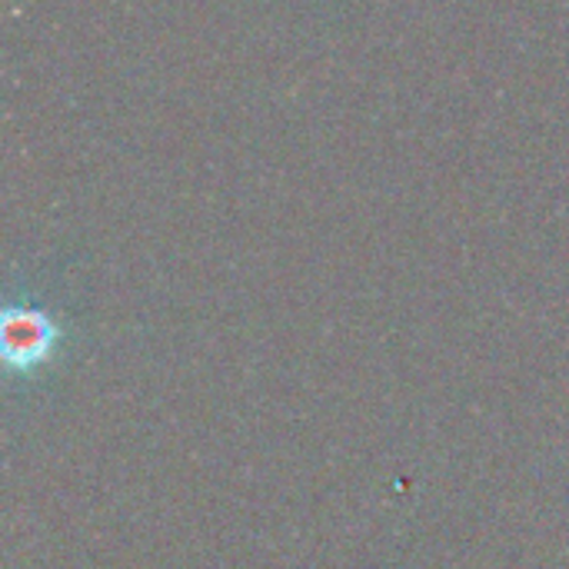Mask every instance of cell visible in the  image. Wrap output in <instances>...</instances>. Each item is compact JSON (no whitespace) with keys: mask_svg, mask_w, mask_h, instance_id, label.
Segmentation results:
<instances>
[{"mask_svg":"<svg viewBox=\"0 0 569 569\" xmlns=\"http://www.w3.org/2000/svg\"><path fill=\"white\" fill-rule=\"evenodd\" d=\"M50 337H53V327H50V320L43 313H37V310H10L7 313V347L23 343L20 350H13L7 357L10 363L13 360H27V363L40 360Z\"/></svg>","mask_w":569,"mask_h":569,"instance_id":"obj_1","label":"cell"}]
</instances>
